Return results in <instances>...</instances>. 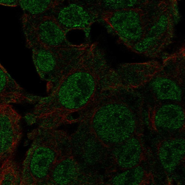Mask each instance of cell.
Segmentation results:
<instances>
[{"instance_id": "cell-1", "label": "cell", "mask_w": 185, "mask_h": 185, "mask_svg": "<svg viewBox=\"0 0 185 185\" xmlns=\"http://www.w3.org/2000/svg\"><path fill=\"white\" fill-rule=\"evenodd\" d=\"M113 69L105 52L93 43L47 96H40L30 114L35 121L61 124L71 113L87 108L112 84Z\"/></svg>"}, {"instance_id": "cell-2", "label": "cell", "mask_w": 185, "mask_h": 185, "mask_svg": "<svg viewBox=\"0 0 185 185\" xmlns=\"http://www.w3.org/2000/svg\"><path fill=\"white\" fill-rule=\"evenodd\" d=\"M178 5L176 0H140L127 9L121 24L123 44L138 54L159 58L173 41Z\"/></svg>"}, {"instance_id": "cell-3", "label": "cell", "mask_w": 185, "mask_h": 185, "mask_svg": "<svg viewBox=\"0 0 185 185\" xmlns=\"http://www.w3.org/2000/svg\"><path fill=\"white\" fill-rule=\"evenodd\" d=\"M88 106L90 118L84 122L109 147L134 136L143 123L144 101L134 89L122 86L111 87Z\"/></svg>"}, {"instance_id": "cell-4", "label": "cell", "mask_w": 185, "mask_h": 185, "mask_svg": "<svg viewBox=\"0 0 185 185\" xmlns=\"http://www.w3.org/2000/svg\"><path fill=\"white\" fill-rule=\"evenodd\" d=\"M56 128L38 125L27 133L31 144L20 166V185H47L55 166L70 146V137Z\"/></svg>"}, {"instance_id": "cell-5", "label": "cell", "mask_w": 185, "mask_h": 185, "mask_svg": "<svg viewBox=\"0 0 185 185\" xmlns=\"http://www.w3.org/2000/svg\"><path fill=\"white\" fill-rule=\"evenodd\" d=\"M185 47L165 56L159 69L145 84L134 89L149 106L167 102L184 104Z\"/></svg>"}, {"instance_id": "cell-6", "label": "cell", "mask_w": 185, "mask_h": 185, "mask_svg": "<svg viewBox=\"0 0 185 185\" xmlns=\"http://www.w3.org/2000/svg\"><path fill=\"white\" fill-rule=\"evenodd\" d=\"M70 142L71 155L81 172L97 176L110 169L114 160L110 149L97 138L88 124L82 122L70 137Z\"/></svg>"}, {"instance_id": "cell-7", "label": "cell", "mask_w": 185, "mask_h": 185, "mask_svg": "<svg viewBox=\"0 0 185 185\" xmlns=\"http://www.w3.org/2000/svg\"><path fill=\"white\" fill-rule=\"evenodd\" d=\"M27 47L32 49L37 71L41 78L47 82V90L51 92L87 51L89 45L72 44L51 49L35 44Z\"/></svg>"}, {"instance_id": "cell-8", "label": "cell", "mask_w": 185, "mask_h": 185, "mask_svg": "<svg viewBox=\"0 0 185 185\" xmlns=\"http://www.w3.org/2000/svg\"><path fill=\"white\" fill-rule=\"evenodd\" d=\"M46 14L51 16L66 34L83 30L88 36L91 25L101 19V10L98 0H56Z\"/></svg>"}, {"instance_id": "cell-9", "label": "cell", "mask_w": 185, "mask_h": 185, "mask_svg": "<svg viewBox=\"0 0 185 185\" xmlns=\"http://www.w3.org/2000/svg\"><path fill=\"white\" fill-rule=\"evenodd\" d=\"M0 174L17 173L20 166L15 155L21 139V117L10 104L0 103Z\"/></svg>"}, {"instance_id": "cell-10", "label": "cell", "mask_w": 185, "mask_h": 185, "mask_svg": "<svg viewBox=\"0 0 185 185\" xmlns=\"http://www.w3.org/2000/svg\"><path fill=\"white\" fill-rule=\"evenodd\" d=\"M22 20L27 47L37 44L53 49L72 44L67 40L66 33L50 15L23 14Z\"/></svg>"}, {"instance_id": "cell-11", "label": "cell", "mask_w": 185, "mask_h": 185, "mask_svg": "<svg viewBox=\"0 0 185 185\" xmlns=\"http://www.w3.org/2000/svg\"><path fill=\"white\" fill-rule=\"evenodd\" d=\"M144 115L152 127L161 133L179 132L184 127V104L167 102L144 106Z\"/></svg>"}, {"instance_id": "cell-12", "label": "cell", "mask_w": 185, "mask_h": 185, "mask_svg": "<svg viewBox=\"0 0 185 185\" xmlns=\"http://www.w3.org/2000/svg\"><path fill=\"white\" fill-rule=\"evenodd\" d=\"M161 66L158 61H149L121 64L115 70L121 85L134 89L147 82Z\"/></svg>"}, {"instance_id": "cell-13", "label": "cell", "mask_w": 185, "mask_h": 185, "mask_svg": "<svg viewBox=\"0 0 185 185\" xmlns=\"http://www.w3.org/2000/svg\"><path fill=\"white\" fill-rule=\"evenodd\" d=\"M0 71V103L35 104L38 101L40 96L26 92L1 64Z\"/></svg>"}, {"instance_id": "cell-14", "label": "cell", "mask_w": 185, "mask_h": 185, "mask_svg": "<svg viewBox=\"0 0 185 185\" xmlns=\"http://www.w3.org/2000/svg\"><path fill=\"white\" fill-rule=\"evenodd\" d=\"M110 149L115 162L125 169L139 165L142 159L143 149L139 139L134 136Z\"/></svg>"}, {"instance_id": "cell-15", "label": "cell", "mask_w": 185, "mask_h": 185, "mask_svg": "<svg viewBox=\"0 0 185 185\" xmlns=\"http://www.w3.org/2000/svg\"><path fill=\"white\" fill-rule=\"evenodd\" d=\"M185 141L184 138H175L162 142L158 150L160 162L165 170L171 173L184 159Z\"/></svg>"}, {"instance_id": "cell-16", "label": "cell", "mask_w": 185, "mask_h": 185, "mask_svg": "<svg viewBox=\"0 0 185 185\" xmlns=\"http://www.w3.org/2000/svg\"><path fill=\"white\" fill-rule=\"evenodd\" d=\"M81 172L71 153L63 155L54 167L47 185H65L74 184Z\"/></svg>"}, {"instance_id": "cell-17", "label": "cell", "mask_w": 185, "mask_h": 185, "mask_svg": "<svg viewBox=\"0 0 185 185\" xmlns=\"http://www.w3.org/2000/svg\"><path fill=\"white\" fill-rule=\"evenodd\" d=\"M124 170L113 177L111 180L112 184L138 185L142 184L144 181L146 173L142 166L139 165Z\"/></svg>"}, {"instance_id": "cell-18", "label": "cell", "mask_w": 185, "mask_h": 185, "mask_svg": "<svg viewBox=\"0 0 185 185\" xmlns=\"http://www.w3.org/2000/svg\"><path fill=\"white\" fill-rule=\"evenodd\" d=\"M56 0H20L19 5L24 11V14L37 16L45 14L53 6Z\"/></svg>"}, {"instance_id": "cell-19", "label": "cell", "mask_w": 185, "mask_h": 185, "mask_svg": "<svg viewBox=\"0 0 185 185\" xmlns=\"http://www.w3.org/2000/svg\"><path fill=\"white\" fill-rule=\"evenodd\" d=\"M138 0H100L102 12L121 10L131 8L135 5Z\"/></svg>"}, {"instance_id": "cell-20", "label": "cell", "mask_w": 185, "mask_h": 185, "mask_svg": "<svg viewBox=\"0 0 185 185\" xmlns=\"http://www.w3.org/2000/svg\"><path fill=\"white\" fill-rule=\"evenodd\" d=\"M19 1L17 0H2L0 1V3L5 6H16L19 5Z\"/></svg>"}]
</instances>
